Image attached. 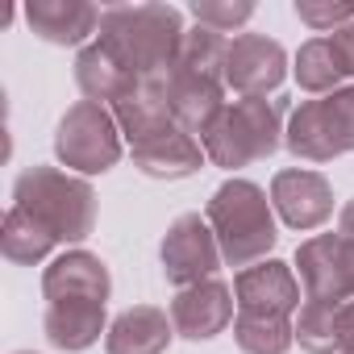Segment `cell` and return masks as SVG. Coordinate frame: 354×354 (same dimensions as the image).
Returning a JSON list of instances; mask_svg holds the SVG:
<instances>
[{
    "mask_svg": "<svg viewBox=\"0 0 354 354\" xmlns=\"http://www.w3.org/2000/svg\"><path fill=\"white\" fill-rule=\"evenodd\" d=\"M184 13L175 5H113L96 42L142 84H167L184 46Z\"/></svg>",
    "mask_w": 354,
    "mask_h": 354,
    "instance_id": "1",
    "label": "cell"
},
{
    "mask_svg": "<svg viewBox=\"0 0 354 354\" xmlns=\"http://www.w3.org/2000/svg\"><path fill=\"white\" fill-rule=\"evenodd\" d=\"M13 205L30 213L55 242H84L96 225V192L59 167H26L13 184Z\"/></svg>",
    "mask_w": 354,
    "mask_h": 354,
    "instance_id": "2",
    "label": "cell"
},
{
    "mask_svg": "<svg viewBox=\"0 0 354 354\" xmlns=\"http://www.w3.org/2000/svg\"><path fill=\"white\" fill-rule=\"evenodd\" d=\"M209 225L217 234L221 259L225 267H254L267 259V250L279 242L275 217H271V201L259 184L250 180H225L213 201H209Z\"/></svg>",
    "mask_w": 354,
    "mask_h": 354,
    "instance_id": "3",
    "label": "cell"
},
{
    "mask_svg": "<svg viewBox=\"0 0 354 354\" xmlns=\"http://www.w3.org/2000/svg\"><path fill=\"white\" fill-rule=\"evenodd\" d=\"M283 113H288V100L275 96H250V100H234L221 109V117L209 125V133L201 138L205 154L225 167V171H238V167H250V162H263L279 150L283 142Z\"/></svg>",
    "mask_w": 354,
    "mask_h": 354,
    "instance_id": "4",
    "label": "cell"
},
{
    "mask_svg": "<svg viewBox=\"0 0 354 354\" xmlns=\"http://www.w3.org/2000/svg\"><path fill=\"white\" fill-rule=\"evenodd\" d=\"M283 146L304 162H329L354 150V88L300 100L288 117Z\"/></svg>",
    "mask_w": 354,
    "mask_h": 354,
    "instance_id": "5",
    "label": "cell"
},
{
    "mask_svg": "<svg viewBox=\"0 0 354 354\" xmlns=\"http://www.w3.org/2000/svg\"><path fill=\"white\" fill-rule=\"evenodd\" d=\"M121 125L113 117V109L96 104V100H80L59 117L55 129V154L63 167L84 171V175H104L109 167H117L121 158Z\"/></svg>",
    "mask_w": 354,
    "mask_h": 354,
    "instance_id": "6",
    "label": "cell"
},
{
    "mask_svg": "<svg viewBox=\"0 0 354 354\" xmlns=\"http://www.w3.org/2000/svg\"><path fill=\"white\" fill-rule=\"evenodd\" d=\"M158 263H162L167 283H175V288H192V283L213 279V271L225 259H221V246H217L209 217H201V213L175 217L162 246H158Z\"/></svg>",
    "mask_w": 354,
    "mask_h": 354,
    "instance_id": "7",
    "label": "cell"
},
{
    "mask_svg": "<svg viewBox=\"0 0 354 354\" xmlns=\"http://www.w3.org/2000/svg\"><path fill=\"white\" fill-rule=\"evenodd\" d=\"M304 300H333L346 304L354 296V238L342 234H317L300 242L296 250Z\"/></svg>",
    "mask_w": 354,
    "mask_h": 354,
    "instance_id": "8",
    "label": "cell"
},
{
    "mask_svg": "<svg viewBox=\"0 0 354 354\" xmlns=\"http://www.w3.org/2000/svg\"><path fill=\"white\" fill-rule=\"evenodd\" d=\"M288 75V55L275 38L267 34H238L225 55V88H234L242 100L267 96L283 84Z\"/></svg>",
    "mask_w": 354,
    "mask_h": 354,
    "instance_id": "9",
    "label": "cell"
},
{
    "mask_svg": "<svg viewBox=\"0 0 354 354\" xmlns=\"http://www.w3.org/2000/svg\"><path fill=\"white\" fill-rule=\"evenodd\" d=\"M129 154H133V167L142 175H150V180H188L205 162L201 138H192L180 121H167V125L150 129L146 138L129 142Z\"/></svg>",
    "mask_w": 354,
    "mask_h": 354,
    "instance_id": "10",
    "label": "cell"
},
{
    "mask_svg": "<svg viewBox=\"0 0 354 354\" xmlns=\"http://www.w3.org/2000/svg\"><path fill=\"white\" fill-rule=\"evenodd\" d=\"M167 109H171V117L180 121L192 138L196 133L205 138L209 125L225 109V75H213V71H196V67L175 63V71L167 75Z\"/></svg>",
    "mask_w": 354,
    "mask_h": 354,
    "instance_id": "11",
    "label": "cell"
},
{
    "mask_svg": "<svg viewBox=\"0 0 354 354\" xmlns=\"http://www.w3.org/2000/svg\"><path fill=\"white\" fill-rule=\"evenodd\" d=\"M271 209L292 230H317L333 217V188L321 171L288 167L271 180Z\"/></svg>",
    "mask_w": 354,
    "mask_h": 354,
    "instance_id": "12",
    "label": "cell"
},
{
    "mask_svg": "<svg viewBox=\"0 0 354 354\" xmlns=\"http://www.w3.org/2000/svg\"><path fill=\"white\" fill-rule=\"evenodd\" d=\"M113 292L109 267L88 250H67L42 271L46 304H104Z\"/></svg>",
    "mask_w": 354,
    "mask_h": 354,
    "instance_id": "13",
    "label": "cell"
},
{
    "mask_svg": "<svg viewBox=\"0 0 354 354\" xmlns=\"http://www.w3.org/2000/svg\"><path fill=\"white\" fill-rule=\"evenodd\" d=\"M234 300L238 313H259V317H292L300 308V283L288 263L263 259L234 279Z\"/></svg>",
    "mask_w": 354,
    "mask_h": 354,
    "instance_id": "14",
    "label": "cell"
},
{
    "mask_svg": "<svg viewBox=\"0 0 354 354\" xmlns=\"http://www.w3.org/2000/svg\"><path fill=\"white\" fill-rule=\"evenodd\" d=\"M234 321V292L221 279H205L192 288H180L171 300V325L188 342H209Z\"/></svg>",
    "mask_w": 354,
    "mask_h": 354,
    "instance_id": "15",
    "label": "cell"
},
{
    "mask_svg": "<svg viewBox=\"0 0 354 354\" xmlns=\"http://www.w3.org/2000/svg\"><path fill=\"white\" fill-rule=\"evenodd\" d=\"M100 9L88 0H30L26 5V21L30 30L50 42V46H80L92 34H100Z\"/></svg>",
    "mask_w": 354,
    "mask_h": 354,
    "instance_id": "16",
    "label": "cell"
},
{
    "mask_svg": "<svg viewBox=\"0 0 354 354\" xmlns=\"http://www.w3.org/2000/svg\"><path fill=\"white\" fill-rule=\"evenodd\" d=\"M175 337V325L167 321L162 308L154 304H133L125 308L109 333H104V350L109 354H162Z\"/></svg>",
    "mask_w": 354,
    "mask_h": 354,
    "instance_id": "17",
    "label": "cell"
},
{
    "mask_svg": "<svg viewBox=\"0 0 354 354\" xmlns=\"http://www.w3.org/2000/svg\"><path fill=\"white\" fill-rule=\"evenodd\" d=\"M75 84H80V92H84L88 100H96V104H104V109L121 104L129 92L142 88V80L129 75L100 42H88V46L75 55Z\"/></svg>",
    "mask_w": 354,
    "mask_h": 354,
    "instance_id": "18",
    "label": "cell"
},
{
    "mask_svg": "<svg viewBox=\"0 0 354 354\" xmlns=\"http://www.w3.org/2000/svg\"><path fill=\"white\" fill-rule=\"evenodd\" d=\"M42 329L59 350H88L104 333V304H46Z\"/></svg>",
    "mask_w": 354,
    "mask_h": 354,
    "instance_id": "19",
    "label": "cell"
},
{
    "mask_svg": "<svg viewBox=\"0 0 354 354\" xmlns=\"http://www.w3.org/2000/svg\"><path fill=\"white\" fill-rule=\"evenodd\" d=\"M55 246H59V242H55L30 213H21L17 205L5 213V225H0V250H5L9 263L34 267V263H42Z\"/></svg>",
    "mask_w": 354,
    "mask_h": 354,
    "instance_id": "20",
    "label": "cell"
},
{
    "mask_svg": "<svg viewBox=\"0 0 354 354\" xmlns=\"http://www.w3.org/2000/svg\"><path fill=\"white\" fill-rule=\"evenodd\" d=\"M234 342L246 354H288L296 342V321L292 317H259V313H238L234 321Z\"/></svg>",
    "mask_w": 354,
    "mask_h": 354,
    "instance_id": "21",
    "label": "cell"
},
{
    "mask_svg": "<svg viewBox=\"0 0 354 354\" xmlns=\"http://www.w3.org/2000/svg\"><path fill=\"white\" fill-rule=\"evenodd\" d=\"M342 63L329 46V38H313L296 50V84L304 92H317V96H329L337 92V80H342Z\"/></svg>",
    "mask_w": 354,
    "mask_h": 354,
    "instance_id": "22",
    "label": "cell"
},
{
    "mask_svg": "<svg viewBox=\"0 0 354 354\" xmlns=\"http://www.w3.org/2000/svg\"><path fill=\"white\" fill-rule=\"evenodd\" d=\"M337 308L333 300H304L296 317V342L308 354H333L337 350Z\"/></svg>",
    "mask_w": 354,
    "mask_h": 354,
    "instance_id": "23",
    "label": "cell"
},
{
    "mask_svg": "<svg viewBox=\"0 0 354 354\" xmlns=\"http://www.w3.org/2000/svg\"><path fill=\"white\" fill-rule=\"evenodd\" d=\"M192 17H196V26H209V30L225 34V30L250 21L254 5L250 0H192Z\"/></svg>",
    "mask_w": 354,
    "mask_h": 354,
    "instance_id": "24",
    "label": "cell"
},
{
    "mask_svg": "<svg viewBox=\"0 0 354 354\" xmlns=\"http://www.w3.org/2000/svg\"><path fill=\"white\" fill-rule=\"evenodd\" d=\"M296 17L308 26V30H317V34H333V30H342V26H350L354 21V5H317V0H296Z\"/></svg>",
    "mask_w": 354,
    "mask_h": 354,
    "instance_id": "25",
    "label": "cell"
},
{
    "mask_svg": "<svg viewBox=\"0 0 354 354\" xmlns=\"http://www.w3.org/2000/svg\"><path fill=\"white\" fill-rule=\"evenodd\" d=\"M329 46H333V55H337L342 71H346V75H354V21H350V26H342V30H333V34H329Z\"/></svg>",
    "mask_w": 354,
    "mask_h": 354,
    "instance_id": "26",
    "label": "cell"
},
{
    "mask_svg": "<svg viewBox=\"0 0 354 354\" xmlns=\"http://www.w3.org/2000/svg\"><path fill=\"white\" fill-rule=\"evenodd\" d=\"M337 354H354V300L337 308Z\"/></svg>",
    "mask_w": 354,
    "mask_h": 354,
    "instance_id": "27",
    "label": "cell"
},
{
    "mask_svg": "<svg viewBox=\"0 0 354 354\" xmlns=\"http://www.w3.org/2000/svg\"><path fill=\"white\" fill-rule=\"evenodd\" d=\"M337 234H342V238H354V201L342 205V213H337Z\"/></svg>",
    "mask_w": 354,
    "mask_h": 354,
    "instance_id": "28",
    "label": "cell"
},
{
    "mask_svg": "<svg viewBox=\"0 0 354 354\" xmlns=\"http://www.w3.org/2000/svg\"><path fill=\"white\" fill-rule=\"evenodd\" d=\"M17 354H34V350H17Z\"/></svg>",
    "mask_w": 354,
    "mask_h": 354,
    "instance_id": "29",
    "label": "cell"
}]
</instances>
